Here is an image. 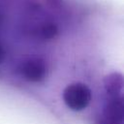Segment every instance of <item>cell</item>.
<instances>
[{
    "label": "cell",
    "mask_w": 124,
    "mask_h": 124,
    "mask_svg": "<svg viewBox=\"0 0 124 124\" xmlns=\"http://www.w3.org/2000/svg\"><path fill=\"white\" fill-rule=\"evenodd\" d=\"M62 12V0H24L21 12L22 31L36 40H51L59 33Z\"/></svg>",
    "instance_id": "6da1fadb"
},
{
    "label": "cell",
    "mask_w": 124,
    "mask_h": 124,
    "mask_svg": "<svg viewBox=\"0 0 124 124\" xmlns=\"http://www.w3.org/2000/svg\"><path fill=\"white\" fill-rule=\"evenodd\" d=\"M92 99V92L89 87L83 83L76 82L63 91V100L68 108L74 110L84 109Z\"/></svg>",
    "instance_id": "7a4b0ae2"
},
{
    "label": "cell",
    "mask_w": 124,
    "mask_h": 124,
    "mask_svg": "<svg viewBox=\"0 0 124 124\" xmlns=\"http://www.w3.org/2000/svg\"><path fill=\"white\" fill-rule=\"evenodd\" d=\"M2 58V49H1V46H0V60Z\"/></svg>",
    "instance_id": "3957f363"
}]
</instances>
